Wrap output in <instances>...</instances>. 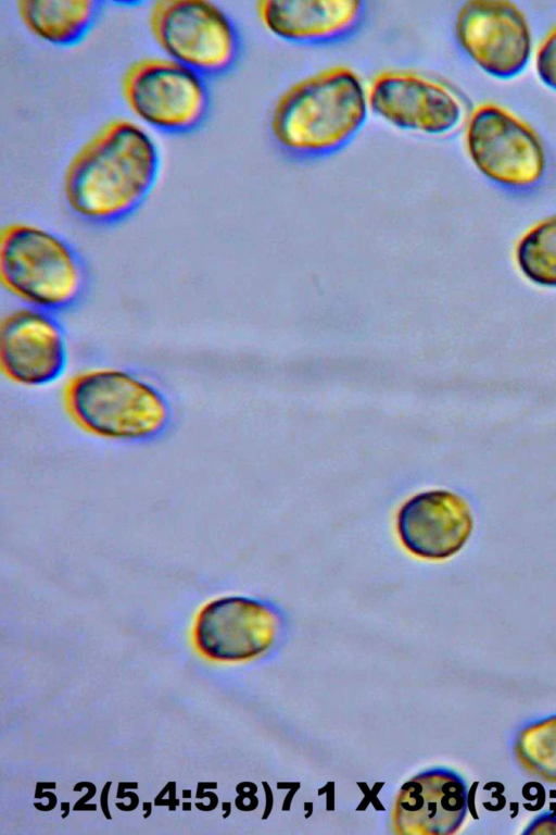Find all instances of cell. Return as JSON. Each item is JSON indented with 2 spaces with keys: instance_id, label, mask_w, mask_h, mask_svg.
Wrapping results in <instances>:
<instances>
[{
  "instance_id": "cell-1",
  "label": "cell",
  "mask_w": 556,
  "mask_h": 835,
  "mask_svg": "<svg viewBox=\"0 0 556 835\" xmlns=\"http://www.w3.org/2000/svg\"><path fill=\"white\" fill-rule=\"evenodd\" d=\"M161 170L159 147L135 120L114 117L72 155L62 192L71 212L99 226L121 223L151 195Z\"/></svg>"
},
{
  "instance_id": "cell-2",
  "label": "cell",
  "mask_w": 556,
  "mask_h": 835,
  "mask_svg": "<svg viewBox=\"0 0 556 835\" xmlns=\"http://www.w3.org/2000/svg\"><path fill=\"white\" fill-rule=\"evenodd\" d=\"M369 113L367 84L351 66L336 64L288 86L273 105L269 129L285 152L319 158L354 139Z\"/></svg>"
},
{
  "instance_id": "cell-3",
  "label": "cell",
  "mask_w": 556,
  "mask_h": 835,
  "mask_svg": "<svg viewBox=\"0 0 556 835\" xmlns=\"http://www.w3.org/2000/svg\"><path fill=\"white\" fill-rule=\"evenodd\" d=\"M73 421L104 439L146 443L162 436L172 422L168 398L155 384L129 370L101 366L80 371L64 389Z\"/></svg>"
},
{
  "instance_id": "cell-4",
  "label": "cell",
  "mask_w": 556,
  "mask_h": 835,
  "mask_svg": "<svg viewBox=\"0 0 556 835\" xmlns=\"http://www.w3.org/2000/svg\"><path fill=\"white\" fill-rule=\"evenodd\" d=\"M0 281L25 306L56 313L81 301L89 276L65 238L33 223L13 222L0 234Z\"/></svg>"
},
{
  "instance_id": "cell-5",
  "label": "cell",
  "mask_w": 556,
  "mask_h": 835,
  "mask_svg": "<svg viewBox=\"0 0 556 835\" xmlns=\"http://www.w3.org/2000/svg\"><path fill=\"white\" fill-rule=\"evenodd\" d=\"M150 33L164 55L206 79L233 68L240 33L218 4L207 0H161L148 14Z\"/></svg>"
},
{
  "instance_id": "cell-6",
  "label": "cell",
  "mask_w": 556,
  "mask_h": 835,
  "mask_svg": "<svg viewBox=\"0 0 556 835\" xmlns=\"http://www.w3.org/2000/svg\"><path fill=\"white\" fill-rule=\"evenodd\" d=\"M121 94L138 123L166 134L194 132L211 107L206 78L165 55L131 62L121 77Z\"/></svg>"
},
{
  "instance_id": "cell-7",
  "label": "cell",
  "mask_w": 556,
  "mask_h": 835,
  "mask_svg": "<svg viewBox=\"0 0 556 835\" xmlns=\"http://www.w3.org/2000/svg\"><path fill=\"white\" fill-rule=\"evenodd\" d=\"M464 144L476 170L493 184L526 190L545 176V146L525 120L492 102L477 105L466 117Z\"/></svg>"
},
{
  "instance_id": "cell-8",
  "label": "cell",
  "mask_w": 556,
  "mask_h": 835,
  "mask_svg": "<svg viewBox=\"0 0 556 835\" xmlns=\"http://www.w3.org/2000/svg\"><path fill=\"white\" fill-rule=\"evenodd\" d=\"M370 112L399 129L428 137L456 130L466 104L446 82L413 68H386L367 84Z\"/></svg>"
},
{
  "instance_id": "cell-9",
  "label": "cell",
  "mask_w": 556,
  "mask_h": 835,
  "mask_svg": "<svg viewBox=\"0 0 556 835\" xmlns=\"http://www.w3.org/2000/svg\"><path fill=\"white\" fill-rule=\"evenodd\" d=\"M453 28L465 55L493 78L518 76L534 52L530 23L510 1H467L457 11Z\"/></svg>"
},
{
  "instance_id": "cell-10",
  "label": "cell",
  "mask_w": 556,
  "mask_h": 835,
  "mask_svg": "<svg viewBox=\"0 0 556 835\" xmlns=\"http://www.w3.org/2000/svg\"><path fill=\"white\" fill-rule=\"evenodd\" d=\"M281 626L269 603L244 596H223L206 602L192 630L195 648L218 662H243L266 652Z\"/></svg>"
},
{
  "instance_id": "cell-11",
  "label": "cell",
  "mask_w": 556,
  "mask_h": 835,
  "mask_svg": "<svg viewBox=\"0 0 556 835\" xmlns=\"http://www.w3.org/2000/svg\"><path fill=\"white\" fill-rule=\"evenodd\" d=\"M70 351L64 328L54 313L24 306L0 323V369L12 383L46 387L65 373Z\"/></svg>"
},
{
  "instance_id": "cell-12",
  "label": "cell",
  "mask_w": 556,
  "mask_h": 835,
  "mask_svg": "<svg viewBox=\"0 0 556 835\" xmlns=\"http://www.w3.org/2000/svg\"><path fill=\"white\" fill-rule=\"evenodd\" d=\"M475 518L469 502L446 488H430L408 497L395 515V532L410 556L430 562L446 561L469 541Z\"/></svg>"
},
{
  "instance_id": "cell-13",
  "label": "cell",
  "mask_w": 556,
  "mask_h": 835,
  "mask_svg": "<svg viewBox=\"0 0 556 835\" xmlns=\"http://www.w3.org/2000/svg\"><path fill=\"white\" fill-rule=\"evenodd\" d=\"M468 809V789L455 772H422L400 789L393 824L402 835H448L462 826Z\"/></svg>"
},
{
  "instance_id": "cell-14",
  "label": "cell",
  "mask_w": 556,
  "mask_h": 835,
  "mask_svg": "<svg viewBox=\"0 0 556 835\" xmlns=\"http://www.w3.org/2000/svg\"><path fill=\"white\" fill-rule=\"evenodd\" d=\"M256 14L273 36L299 45H325L351 36L365 15L359 0H262Z\"/></svg>"
},
{
  "instance_id": "cell-15",
  "label": "cell",
  "mask_w": 556,
  "mask_h": 835,
  "mask_svg": "<svg viewBox=\"0 0 556 835\" xmlns=\"http://www.w3.org/2000/svg\"><path fill=\"white\" fill-rule=\"evenodd\" d=\"M15 11L34 37L56 47L83 41L99 18L101 3L93 0H18Z\"/></svg>"
},
{
  "instance_id": "cell-16",
  "label": "cell",
  "mask_w": 556,
  "mask_h": 835,
  "mask_svg": "<svg viewBox=\"0 0 556 835\" xmlns=\"http://www.w3.org/2000/svg\"><path fill=\"white\" fill-rule=\"evenodd\" d=\"M514 263L528 283L556 289V214L529 226L514 247Z\"/></svg>"
},
{
  "instance_id": "cell-17",
  "label": "cell",
  "mask_w": 556,
  "mask_h": 835,
  "mask_svg": "<svg viewBox=\"0 0 556 835\" xmlns=\"http://www.w3.org/2000/svg\"><path fill=\"white\" fill-rule=\"evenodd\" d=\"M514 755L529 774L556 784V714L522 727L514 741Z\"/></svg>"
},
{
  "instance_id": "cell-18",
  "label": "cell",
  "mask_w": 556,
  "mask_h": 835,
  "mask_svg": "<svg viewBox=\"0 0 556 835\" xmlns=\"http://www.w3.org/2000/svg\"><path fill=\"white\" fill-rule=\"evenodd\" d=\"M534 67L539 80L556 91V25L544 35L536 47Z\"/></svg>"
},
{
  "instance_id": "cell-19",
  "label": "cell",
  "mask_w": 556,
  "mask_h": 835,
  "mask_svg": "<svg viewBox=\"0 0 556 835\" xmlns=\"http://www.w3.org/2000/svg\"><path fill=\"white\" fill-rule=\"evenodd\" d=\"M523 834H556V813H545L535 818Z\"/></svg>"
}]
</instances>
